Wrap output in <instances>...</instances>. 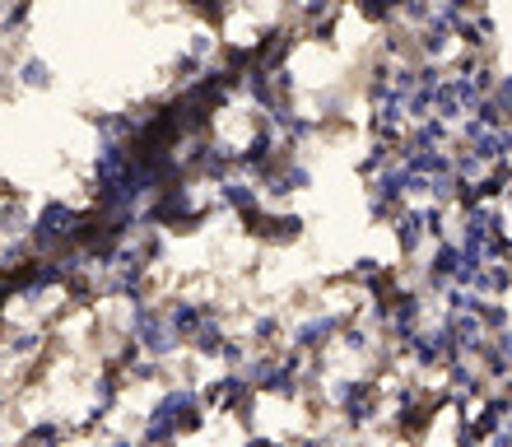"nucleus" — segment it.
<instances>
[{"instance_id": "1", "label": "nucleus", "mask_w": 512, "mask_h": 447, "mask_svg": "<svg viewBox=\"0 0 512 447\" xmlns=\"http://www.w3.org/2000/svg\"><path fill=\"white\" fill-rule=\"evenodd\" d=\"M201 420H205V396L196 392L191 382H182V387H168V392L154 401L140 438H145V443H173V438H182V434H196Z\"/></svg>"}, {"instance_id": "2", "label": "nucleus", "mask_w": 512, "mask_h": 447, "mask_svg": "<svg viewBox=\"0 0 512 447\" xmlns=\"http://www.w3.org/2000/svg\"><path fill=\"white\" fill-rule=\"evenodd\" d=\"M80 210L75 205H61V201H47L42 205V215L33 219V233H28V243L42 247V252H56L61 243H75V229H80Z\"/></svg>"}, {"instance_id": "3", "label": "nucleus", "mask_w": 512, "mask_h": 447, "mask_svg": "<svg viewBox=\"0 0 512 447\" xmlns=\"http://www.w3.org/2000/svg\"><path fill=\"white\" fill-rule=\"evenodd\" d=\"M340 331H345V317H340V312H312L308 322H298L294 331H289V340H294V350H303V354H322Z\"/></svg>"}, {"instance_id": "4", "label": "nucleus", "mask_w": 512, "mask_h": 447, "mask_svg": "<svg viewBox=\"0 0 512 447\" xmlns=\"http://www.w3.org/2000/svg\"><path fill=\"white\" fill-rule=\"evenodd\" d=\"M210 303H205V298H173V303H168V322H173V331L182 340H191L196 336V331H201V322L205 317H210Z\"/></svg>"}, {"instance_id": "5", "label": "nucleus", "mask_w": 512, "mask_h": 447, "mask_svg": "<svg viewBox=\"0 0 512 447\" xmlns=\"http://www.w3.org/2000/svg\"><path fill=\"white\" fill-rule=\"evenodd\" d=\"M187 345L201 354V359H219V354H224V345H229V331H224V322H219L215 312H210V317L201 322V331H196Z\"/></svg>"}, {"instance_id": "6", "label": "nucleus", "mask_w": 512, "mask_h": 447, "mask_svg": "<svg viewBox=\"0 0 512 447\" xmlns=\"http://www.w3.org/2000/svg\"><path fill=\"white\" fill-rule=\"evenodd\" d=\"M19 84L24 89H52V66L42 56H28V61H19Z\"/></svg>"}, {"instance_id": "7", "label": "nucleus", "mask_w": 512, "mask_h": 447, "mask_svg": "<svg viewBox=\"0 0 512 447\" xmlns=\"http://www.w3.org/2000/svg\"><path fill=\"white\" fill-rule=\"evenodd\" d=\"M0 229L10 233V238H28V233H33V219H28L24 201H10V205H5V215H0Z\"/></svg>"}, {"instance_id": "8", "label": "nucleus", "mask_w": 512, "mask_h": 447, "mask_svg": "<svg viewBox=\"0 0 512 447\" xmlns=\"http://www.w3.org/2000/svg\"><path fill=\"white\" fill-rule=\"evenodd\" d=\"M24 438H47V443H56V438H66V424H56V420L33 424V429H24Z\"/></svg>"}, {"instance_id": "9", "label": "nucleus", "mask_w": 512, "mask_h": 447, "mask_svg": "<svg viewBox=\"0 0 512 447\" xmlns=\"http://www.w3.org/2000/svg\"><path fill=\"white\" fill-rule=\"evenodd\" d=\"M489 94H494V98H499V103H508V108H512V75H499Z\"/></svg>"}]
</instances>
